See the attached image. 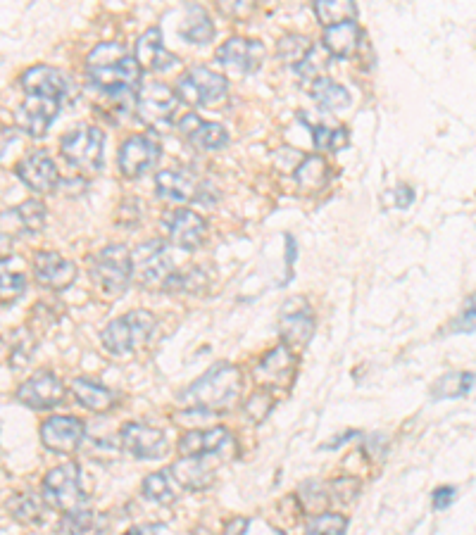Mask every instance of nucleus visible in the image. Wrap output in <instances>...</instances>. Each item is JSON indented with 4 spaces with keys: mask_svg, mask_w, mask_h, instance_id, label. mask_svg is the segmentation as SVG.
I'll list each match as a JSON object with an SVG mask.
<instances>
[{
    "mask_svg": "<svg viewBox=\"0 0 476 535\" xmlns=\"http://www.w3.org/2000/svg\"><path fill=\"white\" fill-rule=\"evenodd\" d=\"M155 191L160 198L174 200V203H193L200 200V184L191 174L177 172V169H165L155 176Z\"/></svg>",
    "mask_w": 476,
    "mask_h": 535,
    "instance_id": "26",
    "label": "nucleus"
},
{
    "mask_svg": "<svg viewBox=\"0 0 476 535\" xmlns=\"http://www.w3.org/2000/svg\"><path fill=\"white\" fill-rule=\"evenodd\" d=\"M15 174L20 176L24 186H29L34 193H53L60 184V172L55 167L53 157L46 150L24 155L15 165Z\"/></svg>",
    "mask_w": 476,
    "mask_h": 535,
    "instance_id": "19",
    "label": "nucleus"
},
{
    "mask_svg": "<svg viewBox=\"0 0 476 535\" xmlns=\"http://www.w3.org/2000/svg\"><path fill=\"white\" fill-rule=\"evenodd\" d=\"M124 535H158V528L143 524V526H134V528H129V531L124 533Z\"/></svg>",
    "mask_w": 476,
    "mask_h": 535,
    "instance_id": "52",
    "label": "nucleus"
},
{
    "mask_svg": "<svg viewBox=\"0 0 476 535\" xmlns=\"http://www.w3.org/2000/svg\"><path fill=\"white\" fill-rule=\"evenodd\" d=\"M465 398L476 402V374L474 371H453L441 376L431 388V400Z\"/></svg>",
    "mask_w": 476,
    "mask_h": 535,
    "instance_id": "28",
    "label": "nucleus"
},
{
    "mask_svg": "<svg viewBox=\"0 0 476 535\" xmlns=\"http://www.w3.org/2000/svg\"><path fill=\"white\" fill-rule=\"evenodd\" d=\"M329 165L322 155H308L293 172L298 188L303 193H315L319 188L327 186L329 181Z\"/></svg>",
    "mask_w": 476,
    "mask_h": 535,
    "instance_id": "32",
    "label": "nucleus"
},
{
    "mask_svg": "<svg viewBox=\"0 0 476 535\" xmlns=\"http://www.w3.org/2000/svg\"><path fill=\"white\" fill-rule=\"evenodd\" d=\"M15 143V131L12 129H0V160H3L5 150Z\"/></svg>",
    "mask_w": 476,
    "mask_h": 535,
    "instance_id": "51",
    "label": "nucleus"
},
{
    "mask_svg": "<svg viewBox=\"0 0 476 535\" xmlns=\"http://www.w3.org/2000/svg\"><path fill=\"white\" fill-rule=\"evenodd\" d=\"M448 333H476V293L469 295L460 314L450 321Z\"/></svg>",
    "mask_w": 476,
    "mask_h": 535,
    "instance_id": "44",
    "label": "nucleus"
},
{
    "mask_svg": "<svg viewBox=\"0 0 476 535\" xmlns=\"http://www.w3.org/2000/svg\"><path fill=\"white\" fill-rule=\"evenodd\" d=\"M160 155L162 148L153 136H143V134L129 136L127 141L119 146L117 155L119 172H122V176H127V179H139V176L150 172V169L158 165Z\"/></svg>",
    "mask_w": 476,
    "mask_h": 535,
    "instance_id": "13",
    "label": "nucleus"
},
{
    "mask_svg": "<svg viewBox=\"0 0 476 535\" xmlns=\"http://www.w3.org/2000/svg\"><path fill=\"white\" fill-rule=\"evenodd\" d=\"M169 471H172L179 488L193 490V493L208 490L215 483V471L208 467V457H181L179 462L169 467Z\"/></svg>",
    "mask_w": 476,
    "mask_h": 535,
    "instance_id": "25",
    "label": "nucleus"
},
{
    "mask_svg": "<svg viewBox=\"0 0 476 535\" xmlns=\"http://www.w3.org/2000/svg\"><path fill=\"white\" fill-rule=\"evenodd\" d=\"M324 69H327V60H322V55H319V48H317V46H312L310 53L305 55V60L300 62V65L296 67V72H298L303 79L315 81V79L322 77Z\"/></svg>",
    "mask_w": 476,
    "mask_h": 535,
    "instance_id": "45",
    "label": "nucleus"
},
{
    "mask_svg": "<svg viewBox=\"0 0 476 535\" xmlns=\"http://www.w3.org/2000/svg\"><path fill=\"white\" fill-rule=\"evenodd\" d=\"M41 497L48 509H58L62 514L77 512L86 507V493L81 488V474L74 462L60 464L43 476Z\"/></svg>",
    "mask_w": 476,
    "mask_h": 535,
    "instance_id": "5",
    "label": "nucleus"
},
{
    "mask_svg": "<svg viewBox=\"0 0 476 535\" xmlns=\"http://www.w3.org/2000/svg\"><path fill=\"white\" fill-rule=\"evenodd\" d=\"M62 531L67 535H108V516L91 512V509H77L62 516Z\"/></svg>",
    "mask_w": 476,
    "mask_h": 535,
    "instance_id": "31",
    "label": "nucleus"
},
{
    "mask_svg": "<svg viewBox=\"0 0 476 535\" xmlns=\"http://www.w3.org/2000/svg\"><path fill=\"white\" fill-rule=\"evenodd\" d=\"M455 495L457 490L453 486H441L434 490V495H431V502H434V509H446L455 502Z\"/></svg>",
    "mask_w": 476,
    "mask_h": 535,
    "instance_id": "48",
    "label": "nucleus"
},
{
    "mask_svg": "<svg viewBox=\"0 0 476 535\" xmlns=\"http://www.w3.org/2000/svg\"><path fill=\"white\" fill-rule=\"evenodd\" d=\"M165 229L169 241L177 245V248L186 250V253H196L205 241V234H208L205 219L200 217L198 212L186 210V207H179V210H172L167 214Z\"/></svg>",
    "mask_w": 476,
    "mask_h": 535,
    "instance_id": "18",
    "label": "nucleus"
},
{
    "mask_svg": "<svg viewBox=\"0 0 476 535\" xmlns=\"http://www.w3.org/2000/svg\"><path fill=\"white\" fill-rule=\"evenodd\" d=\"M77 276V264L65 260L55 250H39L34 255V279L48 291H67V288L74 286Z\"/></svg>",
    "mask_w": 476,
    "mask_h": 535,
    "instance_id": "17",
    "label": "nucleus"
},
{
    "mask_svg": "<svg viewBox=\"0 0 476 535\" xmlns=\"http://www.w3.org/2000/svg\"><path fill=\"white\" fill-rule=\"evenodd\" d=\"M179 131L200 150H222L229 143V134L222 124L205 122L193 112L179 119Z\"/></svg>",
    "mask_w": 476,
    "mask_h": 535,
    "instance_id": "24",
    "label": "nucleus"
},
{
    "mask_svg": "<svg viewBox=\"0 0 476 535\" xmlns=\"http://www.w3.org/2000/svg\"><path fill=\"white\" fill-rule=\"evenodd\" d=\"M177 481H174L172 471L165 469V471H155V474H150L146 481H143L141 486V493L146 500L155 502V505H174V502L179 500V493H177Z\"/></svg>",
    "mask_w": 476,
    "mask_h": 535,
    "instance_id": "34",
    "label": "nucleus"
},
{
    "mask_svg": "<svg viewBox=\"0 0 476 535\" xmlns=\"http://www.w3.org/2000/svg\"><path fill=\"white\" fill-rule=\"evenodd\" d=\"M155 329H158V317L148 310H131L124 317H117L105 326V331L100 333V341L103 348L110 355L124 357L131 352L146 348L153 338Z\"/></svg>",
    "mask_w": 476,
    "mask_h": 535,
    "instance_id": "3",
    "label": "nucleus"
},
{
    "mask_svg": "<svg viewBox=\"0 0 476 535\" xmlns=\"http://www.w3.org/2000/svg\"><path fill=\"white\" fill-rule=\"evenodd\" d=\"M300 122L312 131V143H315V148L319 150V153H336V150L348 146V141H350L348 129L341 127V124L310 122L303 112H300Z\"/></svg>",
    "mask_w": 476,
    "mask_h": 535,
    "instance_id": "30",
    "label": "nucleus"
},
{
    "mask_svg": "<svg viewBox=\"0 0 476 535\" xmlns=\"http://www.w3.org/2000/svg\"><path fill=\"white\" fill-rule=\"evenodd\" d=\"M243 376L241 369L229 362H219L193 381L189 388L181 390L179 402L193 412H227L241 398Z\"/></svg>",
    "mask_w": 476,
    "mask_h": 535,
    "instance_id": "2",
    "label": "nucleus"
},
{
    "mask_svg": "<svg viewBox=\"0 0 476 535\" xmlns=\"http://www.w3.org/2000/svg\"><path fill=\"white\" fill-rule=\"evenodd\" d=\"M91 279L96 288L108 298L127 293L131 276H134V262L124 245H105L91 257Z\"/></svg>",
    "mask_w": 476,
    "mask_h": 535,
    "instance_id": "4",
    "label": "nucleus"
},
{
    "mask_svg": "<svg viewBox=\"0 0 476 535\" xmlns=\"http://www.w3.org/2000/svg\"><path fill=\"white\" fill-rule=\"evenodd\" d=\"M20 84L27 96L62 100L70 93V77L62 69L50 65L29 67L27 72H22Z\"/></svg>",
    "mask_w": 476,
    "mask_h": 535,
    "instance_id": "20",
    "label": "nucleus"
},
{
    "mask_svg": "<svg viewBox=\"0 0 476 535\" xmlns=\"http://www.w3.org/2000/svg\"><path fill=\"white\" fill-rule=\"evenodd\" d=\"M131 262H134L136 279L150 291H165L167 281L177 272L172 257H169L167 243L160 241V238L141 243L136 253L131 255Z\"/></svg>",
    "mask_w": 476,
    "mask_h": 535,
    "instance_id": "8",
    "label": "nucleus"
},
{
    "mask_svg": "<svg viewBox=\"0 0 476 535\" xmlns=\"http://www.w3.org/2000/svg\"><path fill=\"white\" fill-rule=\"evenodd\" d=\"M60 107H62V100L29 96L22 105H17V110H15L17 129L24 131V134L31 138H43L48 134V129L53 127Z\"/></svg>",
    "mask_w": 476,
    "mask_h": 535,
    "instance_id": "16",
    "label": "nucleus"
},
{
    "mask_svg": "<svg viewBox=\"0 0 476 535\" xmlns=\"http://www.w3.org/2000/svg\"><path fill=\"white\" fill-rule=\"evenodd\" d=\"M360 41H362V29L357 27V22L336 24V27L324 29L322 36L324 48L329 50V55H334L338 60L353 58L357 48H360Z\"/></svg>",
    "mask_w": 476,
    "mask_h": 535,
    "instance_id": "27",
    "label": "nucleus"
},
{
    "mask_svg": "<svg viewBox=\"0 0 476 535\" xmlns=\"http://www.w3.org/2000/svg\"><path fill=\"white\" fill-rule=\"evenodd\" d=\"M205 288V274L200 267H189L186 272H174L172 279L167 281L165 291L169 293H200Z\"/></svg>",
    "mask_w": 476,
    "mask_h": 535,
    "instance_id": "41",
    "label": "nucleus"
},
{
    "mask_svg": "<svg viewBox=\"0 0 476 535\" xmlns=\"http://www.w3.org/2000/svg\"><path fill=\"white\" fill-rule=\"evenodd\" d=\"M310 50H312L310 39H305V36H298V34L284 36V39H281L279 46H277L279 58L291 67H298L300 62L305 60V55L310 53Z\"/></svg>",
    "mask_w": 476,
    "mask_h": 535,
    "instance_id": "38",
    "label": "nucleus"
},
{
    "mask_svg": "<svg viewBox=\"0 0 476 535\" xmlns=\"http://www.w3.org/2000/svg\"><path fill=\"white\" fill-rule=\"evenodd\" d=\"M70 390H72L74 400L93 414L110 412V409L115 407V395H112V390L100 386V383L91 379H74Z\"/></svg>",
    "mask_w": 476,
    "mask_h": 535,
    "instance_id": "29",
    "label": "nucleus"
},
{
    "mask_svg": "<svg viewBox=\"0 0 476 535\" xmlns=\"http://www.w3.org/2000/svg\"><path fill=\"white\" fill-rule=\"evenodd\" d=\"M12 248H15V238L10 234H0V264L12 257Z\"/></svg>",
    "mask_w": 476,
    "mask_h": 535,
    "instance_id": "50",
    "label": "nucleus"
},
{
    "mask_svg": "<svg viewBox=\"0 0 476 535\" xmlns=\"http://www.w3.org/2000/svg\"><path fill=\"white\" fill-rule=\"evenodd\" d=\"M67 388L53 371H36L17 388L15 398L31 409H55L65 402Z\"/></svg>",
    "mask_w": 476,
    "mask_h": 535,
    "instance_id": "14",
    "label": "nucleus"
},
{
    "mask_svg": "<svg viewBox=\"0 0 476 535\" xmlns=\"http://www.w3.org/2000/svg\"><path fill=\"white\" fill-rule=\"evenodd\" d=\"M179 34L189 43L205 46V43L215 39V24H212L210 15L200 8V5H189V8H186V20L181 24Z\"/></svg>",
    "mask_w": 476,
    "mask_h": 535,
    "instance_id": "33",
    "label": "nucleus"
},
{
    "mask_svg": "<svg viewBox=\"0 0 476 535\" xmlns=\"http://www.w3.org/2000/svg\"><path fill=\"white\" fill-rule=\"evenodd\" d=\"M15 214L22 222L24 229L34 231V234L36 231H43V226H46V219H48L46 205H43L41 200H24V203L15 210Z\"/></svg>",
    "mask_w": 476,
    "mask_h": 535,
    "instance_id": "42",
    "label": "nucleus"
},
{
    "mask_svg": "<svg viewBox=\"0 0 476 535\" xmlns=\"http://www.w3.org/2000/svg\"><path fill=\"white\" fill-rule=\"evenodd\" d=\"M46 507L48 505L43 502V497L39 500V497H34L31 493L17 497V500L10 505L12 514H15V519L22 521V524H41Z\"/></svg>",
    "mask_w": 476,
    "mask_h": 535,
    "instance_id": "37",
    "label": "nucleus"
},
{
    "mask_svg": "<svg viewBox=\"0 0 476 535\" xmlns=\"http://www.w3.org/2000/svg\"><path fill=\"white\" fill-rule=\"evenodd\" d=\"M412 203H415V191L407 184H400L396 191H391V205L398 210H407Z\"/></svg>",
    "mask_w": 476,
    "mask_h": 535,
    "instance_id": "47",
    "label": "nucleus"
},
{
    "mask_svg": "<svg viewBox=\"0 0 476 535\" xmlns=\"http://www.w3.org/2000/svg\"><path fill=\"white\" fill-rule=\"evenodd\" d=\"M296 369H298L296 352L281 343L260 357V362L253 367V379L255 383H260L262 390L274 393L277 388L291 386L293 379H296Z\"/></svg>",
    "mask_w": 476,
    "mask_h": 535,
    "instance_id": "11",
    "label": "nucleus"
},
{
    "mask_svg": "<svg viewBox=\"0 0 476 535\" xmlns=\"http://www.w3.org/2000/svg\"><path fill=\"white\" fill-rule=\"evenodd\" d=\"M315 15L324 29L336 27V24L355 22L357 5L350 0H317Z\"/></svg>",
    "mask_w": 476,
    "mask_h": 535,
    "instance_id": "36",
    "label": "nucleus"
},
{
    "mask_svg": "<svg viewBox=\"0 0 476 535\" xmlns=\"http://www.w3.org/2000/svg\"><path fill=\"white\" fill-rule=\"evenodd\" d=\"M234 445V436L227 426L205 428V431H189L179 438V455L181 457H217L224 450Z\"/></svg>",
    "mask_w": 476,
    "mask_h": 535,
    "instance_id": "21",
    "label": "nucleus"
},
{
    "mask_svg": "<svg viewBox=\"0 0 476 535\" xmlns=\"http://www.w3.org/2000/svg\"><path fill=\"white\" fill-rule=\"evenodd\" d=\"M250 526V519L248 516H236V519H231L227 526H224L222 535H246Z\"/></svg>",
    "mask_w": 476,
    "mask_h": 535,
    "instance_id": "49",
    "label": "nucleus"
},
{
    "mask_svg": "<svg viewBox=\"0 0 476 535\" xmlns=\"http://www.w3.org/2000/svg\"><path fill=\"white\" fill-rule=\"evenodd\" d=\"M136 62H139L141 72H167L169 67L177 65V55L169 53L165 48V39H162L160 27H150L143 31L136 41Z\"/></svg>",
    "mask_w": 476,
    "mask_h": 535,
    "instance_id": "23",
    "label": "nucleus"
},
{
    "mask_svg": "<svg viewBox=\"0 0 476 535\" xmlns=\"http://www.w3.org/2000/svg\"><path fill=\"white\" fill-rule=\"evenodd\" d=\"M348 516L336 512H322L310 521L305 535H346Z\"/></svg>",
    "mask_w": 476,
    "mask_h": 535,
    "instance_id": "39",
    "label": "nucleus"
},
{
    "mask_svg": "<svg viewBox=\"0 0 476 535\" xmlns=\"http://www.w3.org/2000/svg\"><path fill=\"white\" fill-rule=\"evenodd\" d=\"M317 329L315 310L305 295H293L281 305L279 312V336L281 343L291 350L305 348L312 341Z\"/></svg>",
    "mask_w": 476,
    "mask_h": 535,
    "instance_id": "9",
    "label": "nucleus"
},
{
    "mask_svg": "<svg viewBox=\"0 0 476 535\" xmlns=\"http://www.w3.org/2000/svg\"><path fill=\"white\" fill-rule=\"evenodd\" d=\"M217 60L222 62L224 67L234 69V72L250 74L255 69H260L262 60H265V46L255 39H241V36H234V39L224 41L217 50Z\"/></svg>",
    "mask_w": 476,
    "mask_h": 535,
    "instance_id": "22",
    "label": "nucleus"
},
{
    "mask_svg": "<svg viewBox=\"0 0 476 535\" xmlns=\"http://www.w3.org/2000/svg\"><path fill=\"white\" fill-rule=\"evenodd\" d=\"M86 438V424L79 417H50L41 424V443L58 455H74Z\"/></svg>",
    "mask_w": 476,
    "mask_h": 535,
    "instance_id": "15",
    "label": "nucleus"
},
{
    "mask_svg": "<svg viewBox=\"0 0 476 535\" xmlns=\"http://www.w3.org/2000/svg\"><path fill=\"white\" fill-rule=\"evenodd\" d=\"M119 443L131 457L146 459V462L162 459L169 450L165 431L150 424H141V421H129L119 428Z\"/></svg>",
    "mask_w": 476,
    "mask_h": 535,
    "instance_id": "12",
    "label": "nucleus"
},
{
    "mask_svg": "<svg viewBox=\"0 0 476 535\" xmlns=\"http://www.w3.org/2000/svg\"><path fill=\"white\" fill-rule=\"evenodd\" d=\"M60 150L65 162L79 172L98 174L105 167V134L98 127H77L62 136Z\"/></svg>",
    "mask_w": 476,
    "mask_h": 535,
    "instance_id": "6",
    "label": "nucleus"
},
{
    "mask_svg": "<svg viewBox=\"0 0 476 535\" xmlns=\"http://www.w3.org/2000/svg\"><path fill=\"white\" fill-rule=\"evenodd\" d=\"M229 93V81L210 67H191L181 74L177 98L191 107H212L222 103Z\"/></svg>",
    "mask_w": 476,
    "mask_h": 535,
    "instance_id": "7",
    "label": "nucleus"
},
{
    "mask_svg": "<svg viewBox=\"0 0 476 535\" xmlns=\"http://www.w3.org/2000/svg\"><path fill=\"white\" fill-rule=\"evenodd\" d=\"M310 96L315 98L322 107H327V110H343V107H348L350 103H353L348 88L329 77H319L312 81Z\"/></svg>",
    "mask_w": 476,
    "mask_h": 535,
    "instance_id": "35",
    "label": "nucleus"
},
{
    "mask_svg": "<svg viewBox=\"0 0 476 535\" xmlns=\"http://www.w3.org/2000/svg\"><path fill=\"white\" fill-rule=\"evenodd\" d=\"M274 409V393H269V390H258V393H253L246 402V407H243V412H246V417L253 421V424H262L269 417V412Z\"/></svg>",
    "mask_w": 476,
    "mask_h": 535,
    "instance_id": "43",
    "label": "nucleus"
},
{
    "mask_svg": "<svg viewBox=\"0 0 476 535\" xmlns=\"http://www.w3.org/2000/svg\"><path fill=\"white\" fill-rule=\"evenodd\" d=\"M360 488L362 486L357 478H348V476L336 478V481L329 486V497L331 500L336 497L338 502H350V500H355L357 495H360Z\"/></svg>",
    "mask_w": 476,
    "mask_h": 535,
    "instance_id": "46",
    "label": "nucleus"
},
{
    "mask_svg": "<svg viewBox=\"0 0 476 535\" xmlns=\"http://www.w3.org/2000/svg\"><path fill=\"white\" fill-rule=\"evenodd\" d=\"M177 110V93L165 84H158V81L141 86V91L136 93V115H139L141 122L148 124V127H167V124H172V119L177 117Z\"/></svg>",
    "mask_w": 476,
    "mask_h": 535,
    "instance_id": "10",
    "label": "nucleus"
},
{
    "mask_svg": "<svg viewBox=\"0 0 476 535\" xmlns=\"http://www.w3.org/2000/svg\"><path fill=\"white\" fill-rule=\"evenodd\" d=\"M86 74L91 84L115 100H134L141 91V67L122 43H98L86 58Z\"/></svg>",
    "mask_w": 476,
    "mask_h": 535,
    "instance_id": "1",
    "label": "nucleus"
},
{
    "mask_svg": "<svg viewBox=\"0 0 476 535\" xmlns=\"http://www.w3.org/2000/svg\"><path fill=\"white\" fill-rule=\"evenodd\" d=\"M27 293V276L0 267V305H12Z\"/></svg>",
    "mask_w": 476,
    "mask_h": 535,
    "instance_id": "40",
    "label": "nucleus"
}]
</instances>
